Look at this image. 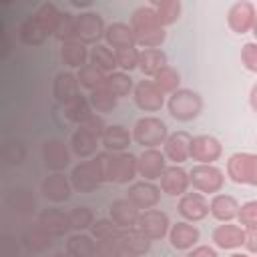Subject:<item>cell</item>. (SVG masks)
<instances>
[{
  "instance_id": "1",
  "label": "cell",
  "mask_w": 257,
  "mask_h": 257,
  "mask_svg": "<svg viewBox=\"0 0 257 257\" xmlns=\"http://www.w3.org/2000/svg\"><path fill=\"white\" fill-rule=\"evenodd\" d=\"M131 30L135 34V46H143L145 48H159L165 38H167V32L165 28L157 22L155 18V12L151 10V6H139L133 16H131Z\"/></svg>"
},
{
  "instance_id": "2",
  "label": "cell",
  "mask_w": 257,
  "mask_h": 257,
  "mask_svg": "<svg viewBox=\"0 0 257 257\" xmlns=\"http://www.w3.org/2000/svg\"><path fill=\"white\" fill-rule=\"evenodd\" d=\"M169 114L179 122H191L203 112V98L193 88H177L167 100Z\"/></svg>"
},
{
  "instance_id": "3",
  "label": "cell",
  "mask_w": 257,
  "mask_h": 257,
  "mask_svg": "<svg viewBox=\"0 0 257 257\" xmlns=\"http://www.w3.org/2000/svg\"><path fill=\"white\" fill-rule=\"evenodd\" d=\"M131 135H133L135 143L141 145L143 149H159L165 143V139L169 137V128L163 118H159L155 114H147L135 122Z\"/></svg>"
},
{
  "instance_id": "4",
  "label": "cell",
  "mask_w": 257,
  "mask_h": 257,
  "mask_svg": "<svg viewBox=\"0 0 257 257\" xmlns=\"http://www.w3.org/2000/svg\"><path fill=\"white\" fill-rule=\"evenodd\" d=\"M189 185L201 195H217L225 185V173L215 165H195L189 171Z\"/></svg>"
},
{
  "instance_id": "5",
  "label": "cell",
  "mask_w": 257,
  "mask_h": 257,
  "mask_svg": "<svg viewBox=\"0 0 257 257\" xmlns=\"http://www.w3.org/2000/svg\"><path fill=\"white\" fill-rule=\"evenodd\" d=\"M227 177L237 185L257 183V157L247 151L233 153L227 161Z\"/></svg>"
},
{
  "instance_id": "6",
  "label": "cell",
  "mask_w": 257,
  "mask_h": 257,
  "mask_svg": "<svg viewBox=\"0 0 257 257\" xmlns=\"http://www.w3.org/2000/svg\"><path fill=\"white\" fill-rule=\"evenodd\" d=\"M70 187L78 193H90L94 189H98L102 185V177H100V169L96 165V159H84L78 165L72 167L70 171Z\"/></svg>"
},
{
  "instance_id": "7",
  "label": "cell",
  "mask_w": 257,
  "mask_h": 257,
  "mask_svg": "<svg viewBox=\"0 0 257 257\" xmlns=\"http://www.w3.org/2000/svg\"><path fill=\"white\" fill-rule=\"evenodd\" d=\"M169 227H171V221H169V215L161 209H147V211H141L139 217H137V223H135V229L145 235L149 241H157V239H163L167 233H169Z\"/></svg>"
},
{
  "instance_id": "8",
  "label": "cell",
  "mask_w": 257,
  "mask_h": 257,
  "mask_svg": "<svg viewBox=\"0 0 257 257\" xmlns=\"http://www.w3.org/2000/svg\"><path fill=\"white\" fill-rule=\"evenodd\" d=\"M74 26H76V40L82 42L84 46L88 44H100V38L104 36V20L98 12H80L74 16Z\"/></svg>"
},
{
  "instance_id": "9",
  "label": "cell",
  "mask_w": 257,
  "mask_h": 257,
  "mask_svg": "<svg viewBox=\"0 0 257 257\" xmlns=\"http://www.w3.org/2000/svg\"><path fill=\"white\" fill-rule=\"evenodd\" d=\"M223 155V145L213 135H197L191 137L189 157L197 161V165H215Z\"/></svg>"
},
{
  "instance_id": "10",
  "label": "cell",
  "mask_w": 257,
  "mask_h": 257,
  "mask_svg": "<svg viewBox=\"0 0 257 257\" xmlns=\"http://www.w3.org/2000/svg\"><path fill=\"white\" fill-rule=\"evenodd\" d=\"M227 24L235 34H247L257 28V14L255 4L249 0L235 2L227 12Z\"/></svg>"
},
{
  "instance_id": "11",
  "label": "cell",
  "mask_w": 257,
  "mask_h": 257,
  "mask_svg": "<svg viewBox=\"0 0 257 257\" xmlns=\"http://www.w3.org/2000/svg\"><path fill=\"white\" fill-rule=\"evenodd\" d=\"M126 199L139 211L155 209L159 205V201H161V189L153 181H137V183H131L128 185Z\"/></svg>"
},
{
  "instance_id": "12",
  "label": "cell",
  "mask_w": 257,
  "mask_h": 257,
  "mask_svg": "<svg viewBox=\"0 0 257 257\" xmlns=\"http://www.w3.org/2000/svg\"><path fill=\"white\" fill-rule=\"evenodd\" d=\"M133 98L135 104L145 112H157L165 104V94L153 84V80H139L133 86Z\"/></svg>"
},
{
  "instance_id": "13",
  "label": "cell",
  "mask_w": 257,
  "mask_h": 257,
  "mask_svg": "<svg viewBox=\"0 0 257 257\" xmlns=\"http://www.w3.org/2000/svg\"><path fill=\"white\" fill-rule=\"evenodd\" d=\"M177 209H179L181 217L189 223H197V221H203L209 217V201L205 199V195H201L197 191L183 193L177 203Z\"/></svg>"
},
{
  "instance_id": "14",
  "label": "cell",
  "mask_w": 257,
  "mask_h": 257,
  "mask_svg": "<svg viewBox=\"0 0 257 257\" xmlns=\"http://www.w3.org/2000/svg\"><path fill=\"white\" fill-rule=\"evenodd\" d=\"M42 161L44 167L52 173H60L70 165V151L60 139H48L42 145Z\"/></svg>"
},
{
  "instance_id": "15",
  "label": "cell",
  "mask_w": 257,
  "mask_h": 257,
  "mask_svg": "<svg viewBox=\"0 0 257 257\" xmlns=\"http://www.w3.org/2000/svg\"><path fill=\"white\" fill-rule=\"evenodd\" d=\"M167 167V159L159 149H145L137 157V173L143 181H157Z\"/></svg>"
},
{
  "instance_id": "16",
  "label": "cell",
  "mask_w": 257,
  "mask_h": 257,
  "mask_svg": "<svg viewBox=\"0 0 257 257\" xmlns=\"http://www.w3.org/2000/svg\"><path fill=\"white\" fill-rule=\"evenodd\" d=\"M169 243L173 249L177 251H191L199 239H201V233L197 229V225L189 223V221H177L175 225L169 227Z\"/></svg>"
},
{
  "instance_id": "17",
  "label": "cell",
  "mask_w": 257,
  "mask_h": 257,
  "mask_svg": "<svg viewBox=\"0 0 257 257\" xmlns=\"http://www.w3.org/2000/svg\"><path fill=\"white\" fill-rule=\"evenodd\" d=\"M161 179V191L169 197H181L189 189V173L181 165H167Z\"/></svg>"
},
{
  "instance_id": "18",
  "label": "cell",
  "mask_w": 257,
  "mask_h": 257,
  "mask_svg": "<svg viewBox=\"0 0 257 257\" xmlns=\"http://www.w3.org/2000/svg\"><path fill=\"white\" fill-rule=\"evenodd\" d=\"M189 145H191V135L187 131H175L165 139L163 155L173 165H181L189 159Z\"/></svg>"
},
{
  "instance_id": "19",
  "label": "cell",
  "mask_w": 257,
  "mask_h": 257,
  "mask_svg": "<svg viewBox=\"0 0 257 257\" xmlns=\"http://www.w3.org/2000/svg\"><path fill=\"white\" fill-rule=\"evenodd\" d=\"M40 191H42L44 199H48L50 203H64V201H68L70 195H72L70 181H68V177H64L62 173H52V175H48V177L42 181Z\"/></svg>"
},
{
  "instance_id": "20",
  "label": "cell",
  "mask_w": 257,
  "mask_h": 257,
  "mask_svg": "<svg viewBox=\"0 0 257 257\" xmlns=\"http://www.w3.org/2000/svg\"><path fill=\"white\" fill-rule=\"evenodd\" d=\"M211 239L219 249H239L245 243V229L235 223H221L213 229Z\"/></svg>"
},
{
  "instance_id": "21",
  "label": "cell",
  "mask_w": 257,
  "mask_h": 257,
  "mask_svg": "<svg viewBox=\"0 0 257 257\" xmlns=\"http://www.w3.org/2000/svg\"><path fill=\"white\" fill-rule=\"evenodd\" d=\"M137 177V157L131 153H114L112 155V169H110V183L128 185Z\"/></svg>"
},
{
  "instance_id": "22",
  "label": "cell",
  "mask_w": 257,
  "mask_h": 257,
  "mask_svg": "<svg viewBox=\"0 0 257 257\" xmlns=\"http://www.w3.org/2000/svg\"><path fill=\"white\" fill-rule=\"evenodd\" d=\"M237 211H239V201L233 195L217 193L209 201V215L219 223H231L237 217Z\"/></svg>"
},
{
  "instance_id": "23",
  "label": "cell",
  "mask_w": 257,
  "mask_h": 257,
  "mask_svg": "<svg viewBox=\"0 0 257 257\" xmlns=\"http://www.w3.org/2000/svg\"><path fill=\"white\" fill-rule=\"evenodd\" d=\"M38 225L54 237H62L70 231V223H68V213H64L58 207H48L40 213L38 217Z\"/></svg>"
},
{
  "instance_id": "24",
  "label": "cell",
  "mask_w": 257,
  "mask_h": 257,
  "mask_svg": "<svg viewBox=\"0 0 257 257\" xmlns=\"http://www.w3.org/2000/svg\"><path fill=\"white\" fill-rule=\"evenodd\" d=\"M131 141H133V135L124 124H106L100 137V143L108 153H124Z\"/></svg>"
},
{
  "instance_id": "25",
  "label": "cell",
  "mask_w": 257,
  "mask_h": 257,
  "mask_svg": "<svg viewBox=\"0 0 257 257\" xmlns=\"http://www.w3.org/2000/svg\"><path fill=\"white\" fill-rule=\"evenodd\" d=\"M108 213H110V221H112L118 229H133L141 211H139L126 197H122V199H114V201L110 203Z\"/></svg>"
},
{
  "instance_id": "26",
  "label": "cell",
  "mask_w": 257,
  "mask_h": 257,
  "mask_svg": "<svg viewBox=\"0 0 257 257\" xmlns=\"http://www.w3.org/2000/svg\"><path fill=\"white\" fill-rule=\"evenodd\" d=\"M78 80H76V74L68 72V70H62L54 76V82H52V94L54 98L60 102V104H66L70 102L72 98H76L80 92H78Z\"/></svg>"
},
{
  "instance_id": "27",
  "label": "cell",
  "mask_w": 257,
  "mask_h": 257,
  "mask_svg": "<svg viewBox=\"0 0 257 257\" xmlns=\"http://www.w3.org/2000/svg\"><path fill=\"white\" fill-rule=\"evenodd\" d=\"M102 38L106 40L108 48L112 46L114 50L135 46V34H133V30L126 22H112V24L104 26V36Z\"/></svg>"
},
{
  "instance_id": "28",
  "label": "cell",
  "mask_w": 257,
  "mask_h": 257,
  "mask_svg": "<svg viewBox=\"0 0 257 257\" xmlns=\"http://www.w3.org/2000/svg\"><path fill=\"white\" fill-rule=\"evenodd\" d=\"M169 64L167 52L161 48H145L139 52V64L137 68H141V72L145 76H155L163 66Z\"/></svg>"
},
{
  "instance_id": "29",
  "label": "cell",
  "mask_w": 257,
  "mask_h": 257,
  "mask_svg": "<svg viewBox=\"0 0 257 257\" xmlns=\"http://www.w3.org/2000/svg\"><path fill=\"white\" fill-rule=\"evenodd\" d=\"M98 139H94L90 133H86L82 126H78L70 137V149L78 159H92L98 149Z\"/></svg>"
},
{
  "instance_id": "30",
  "label": "cell",
  "mask_w": 257,
  "mask_h": 257,
  "mask_svg": "<svg viewBox=\"0 0 257 257\" xmlns=\"http://www.w3.org/2000/svg\"><path fill=\"white\" fill-rule=\"evenodd\" d=\"M118 243H120V249H122V251L141 257V255H145V253L151 251V243H153V241H149L145 235H141V233L133 227V229H120Z\"/></svg>"
},
{
  "instance_id": "31",
  "label": "cell",
  "mask_w": 257,
  "mask_h": 257,
  "mask_svg": "<svg viewBox=\"0 0 257 257\" xmlns=\"http://www.w3.org/2000/svg\"><path fill=\"white\" fill-rule=\"evenodd\" d=\"M60 58L66 66L70 68H80L86 64L88 60V50L82 42L78 40H68V42H62L60 44Z\"/></svg>"
},
{
  "instance_id": "32",
  "label": "cell",
  "mask_w": 257,
  "mask_h": 257,
  "mask_svg": "<svg viewBox=\"0 0 257 257\" xmlns=\"http://www.w3.org/2000/svg\"><path fill=\"white\" fill-rule=\"evenodd\" d=\"M151 10L155 12V18L157 22L165 28V26H171L179 20L181 16V2L179 0H161V2H151L149 4Z\"/></svg>"
},
{
  "instance_id": "33",
  "label": "cell",
  "mask_w": 257,
  "mask_h": 257,
  "mask_svg": "<svg viewBox=\"0 0 257 257\" xmlns=\"http://www.w3.org/2000/svg\"><path fill=\"white\" fill-rule=\"evenodd\" d=\"M88 60L94 68H98L102 74H110L116 70L114 62V50H110L106 44H94L88 50Z\"/></svg>"
},
{
  "instance_id": "34",
  "label": "cell",
  "mask_w": 257,
  "mask_h": 257,
  "mask_svg": "<svg viewBox=\"0 0 257 257\" xmlns=\"http://www.w3.org/2000/svg\"><path fill=\"white\" fill-rule=\"evenodd\" d=\"M68 257H94V239L88 233H72L66 239Z\"/></svg>"
},
{
  "instance_id": "35",
  "label": "cell",
  "mask_w": 257,
  "mask_h": 257,
  "mask_svg": "<svg viewBox=\"0 0 257 257\" xmlns=\"http://www.w3.org/2000/svg\"><path fill=\"white\" fill-rule=\"evenodd\" d=\"M32 16H34V20L38 22V26L46 32V36H50V34H54V28H56V24H58L60 10L56 8L54 2H42V4L38 6V10H36Z\"/></svg>"
},
{
  "instance_id": "36",
  "label": "cell",
  "mask_w": 257,
  "mask_h": 257,
  "mask_svg": "<svg viewBox=\"0 0 257 257\" xmlns=\"http://www.w3.org/2000/svg\"><path fill=\"white\" fill-rule=\"evenodd\" d=\"M62 110H64L66 120H70V122H74V124H78V126L92 114V108H90V104H88V98L82 96V94H78V96L72 98L70 102L62 104Z\"/></svg>"
},
{
  "instance_id": "37",
  "label": "cell",
  "mask_w": 257,
  "mask_h": 257,
  "mask_svg": "<svg viewBox=\"0 0 257 257\" xmlns=\"http://www.w3.org/2000/svg\"><path fill=\"white\" fill-rule=\"evenodd\" d=\"M153 84L163 92V94H171L177 88H181V74L177 68L173 66H163L155 76H153Z\"/></svg>"
},
{
  "instance_id": "38",
  "label": "cell",
  "mask_w": 257,
  "mask_h": 257,
  "mask_svg": "<svg viewBox=\"0 0 257 257\" xmlns=\"http://www.w3.org/2000/svg\"><path fill=\"white\" fill-rule=\"evenodd\" d=\"M104 86H106L116 98H120V96H126V94L133 92L135 82H133V78H131L128 72L114 70V72H110V74L104 76Z\"/></svg>"
},
{
  "instance_id": "39",
  "label": "cell",
  "mask_w": 257,
  "mask_h": 257,
  "mask_svg": "<svg viewBox=\"0 0 257 257\" xmlns=\"http://www.w3.org/2000/svg\"><path fill=\"white\" fill-rule=\"evenodd\" d=\"M86 98H88L90 108H94L96 112H110V110H114L116 100H118L104 84L98 86V88H94V90H90V94Z\"/></svg>"
},
{
  "instance_id": "40",
  "label": "cell",
  "mask_w": 257,
  "mask_h": 257,
  "mask_svg": "<svg viewBox=\"0 0 257 257\" xmlns=\"http://www.w3.org/2000/svg\"><path fill=\"white\" fill-rule=\"evenodd\" d=\"M18 36L20 40L26 44V46H36V44H42L48 36L46 32L38 26V22L34 20V16H28L22 24H20V30H18Z\"/></svg>"
},
{
  "instance_id": "41",
  "label": "cell",
  "mask_w": 257,
  "mask_h": 257,
  "mask_svg": "<svg viewBox=\"0 0 257 257\" xmlns=\"http://www.w3.org/2000/svg\"><path fill=\"white\" fill-rule=\"evenodd\" d=\"M104 76H106V74H102V72H100L98 68H94L92 64H84V66H80L78 72H76L78 86L86 88L88 92L94 90V88H98V86H102V84H104Z\"/></svg>"
},
{
  "instance_id": "42",
  "label": "cell",
  "mask_w": 257,
  "mask_h": 257,
  "mask_svg": "<svg viewBox=\"0 0 257 257\" xmlns=\"http://www.w3.org/2000/svg\"><path fill=\"white\" fill-rule=\"evenodd\" d=\"M68 223H70V229H74L76 233H84L94 223V213L84 205L72 207L68 211Z\"/></svg>"
},
{
  "instance_id": "43",
  "label": "cell",
  "mask_w": 257,
  "mask_h": 257,
  "mask_svg": "<svg viewBox=\"0 0 257 257\" xmlns=\"http://www.w3.org/2000/svg\"><path fill=\"white\" fill-rule=\"evenodd\" d=\"M139 48L137 46H126V48H118L114 50V62L116 68H120V72H131L137 68L139 64Z\"/></svg>"
},
{
  "instance_id": "44",
  "label": "cell",
  "mask_w": 257,
  "mask_h": 257,
  "mask_svg": "<svg viewBox=\"0 0 257 257\" xmlns=\"http://www.w3.org/2000/svg\"><path fill=\"white\" fill-rule=\"evenodd\" d=\"M90 233V237L92 239H96V241H104V239H114V237H118L120 235V229L110 221V219H96L92 225H90V229H88Z\"/></svg>"
},
{
  "instance_id": "45",
  "label": "cell",
  "mask_w": 257,
  "mask_h": 257,
  "mask_svg": "<svg viewBox=\"0 0 257 257\" xmlns=\"http://www.w3.org/2000/svg\"><path fill=\"white\" fill-rule=\"evenodd\" d=\"M54 38H58L60 42H68V40H76V26H74V16L68 12H60L58 24L54 28Z\"/></svg>"
},
{
  "instance_id": "46",
  "label": "cell",
  "mask_w": 257,
  "mask_h": 257,
  "mask_svg": "<svg viewBox=\"0 0 257 257\" xmlns=\"http://www.w3.org/2000/svg\"><path fill=\"white\" fill-rule=\"evenodd\" d=\"M237 219H239V227H243L245 231H253L257 225V203L247 201V203L239 205Z\"/></svg>"
},
{
  "instance_id": "47",
  "label": "cell",
  "mask_w": 257,
  "mask_h": 257,
  "mask_svg": "<svg viewBox=\"0 0 257 257\" xmlns=\"http://www.w3.org/2000/svg\"><path fill=\"white\" fill-rule=\"evenodd\" d=\"M120 251L122 249H120L118 237L104 239V241H94V257H116Z\"/></svg>"
},
{
  "instance_id": "48",
  "label": "cell",
  "mask_w": 257,
  "mask_h": 257,
  "mask_svg": "<svg viewBox=\"0 0 257 257\" xmlns=\"http://www.w3.org/2000/svg\"><path fill=\"white\" fill-rule=\"evenodd\" d=\"M241 62L245 64V68L249 72H257V44L255 42H247L241 48Z\"/></svg>"
},
{
  "instance_id": "49",
  "label": "cell",
  "mask_w": 257,
  "mask_h": 257,
  "mask_svg": "<svg viewBox=\"0 0 257 257\" xmlns=\"http://www.w3.org/2000/svg\"><path fill=\"white\" fill-rule=\"evenodd\" d=\"M86 133H90L94 139H98L100 141V137H102V133H104V128H106V124H104V118L100 116V114H90L82 124H80Z\"/></svg>"
},
{
  "instance_id": "50",
  "label": "cell",
  "mask_w": 257,
  "mask_h": 257,
  "mask_svg": "<svg viewBox=\"0 0 257 257\" xmlns=\"http://www.w3.org/2000/svg\"><path fill=\"white\" fill-rule=\"evenodd\" d=\"M187 257H219V255H217V251H215L213 247H209V245H195V247L189 251Z\"/></svg>"
},
{
  "instance_id": "51",
  "label": "cell",
  "mask_w": 257,
  "mask_h": 257,
  "mask_svg": "<svg viewBox=\"0 0 257 257\" xmlns=\"http://www.w3.org/2000/svg\"><path fill=\"white\" fill-rule=\"evenodd\" d=\"M255 239H257V233H255V229H253V231H245V243H243V247H247L249 255H253V253H255V249H257V245H255Z\"/></svg>"
},
{
  "instance_id": "52",
  "label": "cell",
  "mask_w": 257,
  "mask_h": 257,
  "mask_svg": "<svg viewBox=\"0 0 257 257\" xmlns=\"http://www.w3.org/2000/svg\"><path fill=\"white\" fill-rule=\"evenodd\" d=\"M255 92H257V88L253 86V88H251V94H249V100H251V108H255Z\"/></svg>"
},
{
  "instance_id": "53",
  "label": "cell",
  "mask_w": 257,
  "mask_h": 257,
  "mask_svg": "<svg viewBox=\"0 0 257 257\" xmlns=\"http://www.w3.org/2000/svg\"><path fill=\"white\" fill-rule=\"evenodd\" d=\"M116 257H137V255H133V253H126V251H120Z\"/></svg>"
},
{
  "instance_id": "54",
  "label": "cell",
  "mask_w": 257,
  "mask_h": 257,
  "mask_svg": "<svg viewBox=\"0 0 257 257\" xmlns=\"http://www.w3.org/2000/svg\"><path fill=\"white\" fill-rule=\"evenodd\" d=\"M231 257H251V255L249 253H233Z\"/></svg>"
}]
</instances>
